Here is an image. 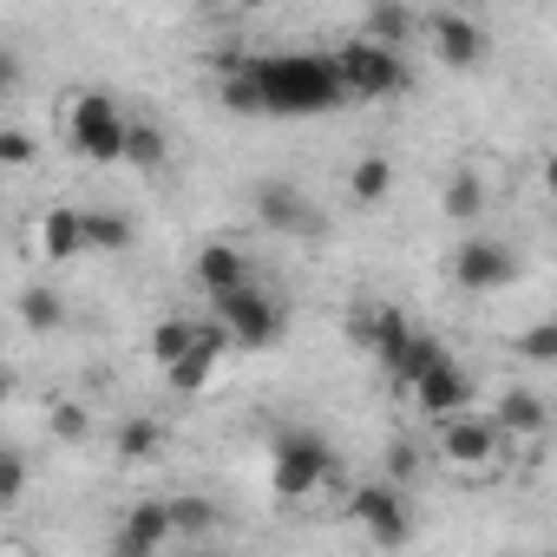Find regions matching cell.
<instances>
[{"label":"cell","mask_w":557,"mask_h":557,"mask_svg":"<svg viewBox=\"0 0 557 557\" xmlns=\"http://www.w3.org/2000/svg\"><path fill=\"white\" fill-rule=\"evenodd\" d=\"M387 453H394V459H387V466H394V479H407V472H413V446L400 440V446H387Z\"/></svg>","instance_id":"4dcf8cb0"},{"label":"cell","mask_w":557,"mask_h":557,"mask_svg":"<svg viewBox=\"0 0 557 557\" xmlns=\"http://www.w3.org/2000/svg\"><path fill=\"white\" fill-rule=\"evenodd\" d=\"M197 329H203V322H184V315H171V322H158V329H151V361H158V368H171V361H184V355L197 348Z\"/></svg>","instance_id":"d6986e66"},{"label":"cell","mask_w":557,"mask_h":557,"mask_svg":"<svg viewBox=\"0 0 557 557\" xmlns=\"http://www.w3.org/2000/svg\"><path fill=\"white\" fill-rule=\"evenodd\" d=\"M413 394H420V413H433V420H453V413H466L472 407V374L446 355L433 374H420L413 381Z\"/></svg>","instance_id":"7c38bea8"},{"label":"cell","mask_w":557,"mask_h":557,"mask_svg":"<svg viewBox=\"0 0 557 557\" xmlns=\"http://www.w3.org/2000/svg\"><path fill=\"white\" fill-rule=\"evenodd\" d=\"M0 164H8V171L34 164V132H0Z\"/></svg>","instance_id":"83f0119b"},{"label":"cell","mask_w":557,"mask_h":557,"mask_svg":"<svg viewBox=\"0 0 557 557\" xmlns=\"http://www.w3.org/2000/svg\"><path fill=\"white\" fill-rule=\"evenodd\" d=\"M27 492V453H8L0 459V505H21Z\"/></svg>","instance_id":"4316f807"},{"label":"cell","mask_w":557,"mask_h":557,"mask_svg":"<svg viewBox=\"0 0 557 557\" xmlns=\"http://www.w3.org/2000/svg\"><path fill=\"white\" fill-rule=\"evenodd\" d=\"M498 446H505V426H498V413H492V420H479V413L466 407V413L440 420V453H446V466H459V472H472V466H492V459H498Z\"/></svg>","instance_id":"8992f818"},{"label":"cell","mask_w":557,"mask_h":557,"mask_svg":"<svg viewBox=\"0 0 557 557\" xmlns=\"http://www.w3.org/2000/svg\"><path fill=\"white\" fill-rule=\"evenodd\" d=\"M426 40H433L440 66H453V73H479V66L492 60V34H485L472 14H433V21H426Z\"/></svg>","instance_id":"52a82bcc"},{"label":"cell","mask_w":557,"mask_h":557,"mask_svg":"<svg viewBox=\"0 0 557 557\" xmlns=\"http://www.w3.org/2000/svg\"><path fill=\"white\" fill-rule=\"evenodd\" d=\"M440 361H446V348H440L433 335H407V348H400V361H394V374H400V381L413 387V381H420V374H433Z\"/></svg>","instance_id":"603a6c76"},{"label":"cell","mask_w":557,"mask_h":557,"mask_svg":"<svg viewBox=\"0 0 557 557\" xmlns=\"http://www.w3.org/2000/svg\"><path fill=\"white\" fill-rule=\"evenodd\" d=\"M335 66H342V86H348V99H400L407 86H413V73H407V60H400V47H381V40H348L342 53H335Z\"/></svg>","instance_id":"3957f363"},{"label":"cell","mask_w":557,"mask_h":557,"mask_svg":"<svg viewBox=\"0 0 557 557\" xmlns=\"http://www.w3.org/2000/svg\"><path fill=\"white\" fill-rule=\"evenodd\" d=\"M387 190H394V164H387V158H361V164L348 171V197H355V203H381Z\"/></svg>","instance_id":"ffe728a7"},{"label":"cell","mask_w":557,"mask_h":557,"mask_svg":"<svg viewBox=\"0 0 557 557\" xmlns=\"http://www.w3.org/2000/svg\"><path fill=\"white\" fill-rule=\"evenodd\" d=\"M243 283H249V256H243L236 243L216 236V243L197 249V289H203V296H223V289H243Z\"/></svg>","instance_id":"4fadbf2b"},{"label":"cell","mask_w":557,"mask_h":557,"mask_svg":"<svg viewBox=\"0 0 557 557\" xmlns=\"http://www.w3.org/2000/svg\"><path fill=\"white\" fill-rule=\"evenodd\" d=\"M518 355H524L531 368H557V315H550V322H531V329L518 335Z\"/></svg>","instance_id":"cb8c5ba5"},{"label":"cell","mask_w":557,"mask_h":557,"mask_svg":"<svg viewBox=\"0 0 557 557\" xmlns=\"http://www.w3.org/2000/svg\"><path fill=\"white\" fill-rule=\"evenodd\" d=\"M440 203H446V216H453V223H466V230H472V223L485 216V184H479V171H453Z\"/></svg>","instance_id":"e0dca14e"},{"label":"cell","mask_w":557,"mask_h":557,"mask_svg":"<svg viewBox=\"0 0 557 557\" xmlns=\"http://www.w3.org/2000/svg\"><path fill=\"white\" fill-rule=\"evenodd\" d=\"M21 322H27L34 335H53V329L66 322V302H60L53 289H21Z\"/></svg>","instance_id":"7402d4cb"},{"label":"cell","mask_w":557,"mask_h":557,"mask_svg":"<svg viewBox=\"0 0 557 557\" xmlns=\"http://www.w3.org/2000/svg\"><path fill=\"white\" fill-rule=\"evenodd\" d=\"M86 249H132V216H119V210H86Z\"/></svg>","instance_id":"44dd1931"},{"label":"cell","mask_w":557,"mask_h":557,"mask_svg":"<svg viewBox=\"0 0 557 557\" xmlns=\"http://www.w3.org/2000/svg\"><path fill=\"white\" fill-rule=\"evenodd\" d=\"M125 158H132V164H145V171H151V164H164V132H158V125H132V151H125Z\"/></svg>","instance_id":"484cf974"},{"label":"cell","mask_w":557,"mask_h":557,"mask_svg":"<svg viewBox=\"0 0 557 557\" xmlns=\"http://www.w3.org/2000/svg\"><path fill=\"white\" fill-rule=\"evenodd\" d=\"M511 275H518V256H511L505 243H492V236H466V243H459V256H453V283H459V289H472V296L505 289Z\"/></svg>","instance_id":"ba28073f"},{"label":"cell","mask_w":557,"mask_h":557,"mask_svg":"<svg viewBox=\"0 0 557 557\" xmlns=\"http://www.w3.org/2000/svg\"><path fill=\"white\" fill-rule=\"evenodd\" d=\"M158 446H164V426L158 420H125L119 440H112L119 466H145V459H158Z\"/></svg>","instance_id":"ac0fdd59"},{"label":"cell","mask_w":557,"mask_h":557,"mask_svg":"<svg viewBox=\"0 0 557 557\" xmlns=\"http://www.w3.org/2000/svg\"><path fill=\"white\" fill-rule=\"evenodd\" d=\"M256 223H262V230H283V236H315V230H322V216H315V210L302 203V190L283 184V177L256 184Z\"/></svg>","instance_id":"8fae6325"},{"label":"cell","mask_w":557,"mask_h":557,"mask_svg":"<svg viewBox=\"0 0 557 557\" xmlns=\"http://www.w3.org/2000/svg\"><path fill=\"white\" fill-rule=\"evenodd\" d=\"M329 440L322 433H275L269 446V492L275 498H309L329 479Z\"/></svg>","instance_id":"277c9868"},{"label":"cell","mask_w":557,"mask_h":557,"mask_svg":"<svg viewBox=\"0 0 557 557\" xmlns=\"http://www.w3.org/2000/svg\"><path fill=\"white\" fill-rule=\"evenodd\" d=\"M53 433H60V440H86V413H79L73 400H60V407H53Z\"/></svg>","instance_id":"f1b7e54d"},{"label":"cell","mask_w":557,"mask_h":557,"mask_svg":"<svg viewBox=\"0 0 557 557\" xmlns=\"http://www.w3.org/2000/svg\"><path fill=\"white\" fill-rule=\"evenodd\" d=\"M348 505H355V518H361V531L374 544H407L413 537V511H407L400 485H361Z\"/></svg>","instance_id":"9c48e42d"},{"label":"cell","mask_w":557,"mask_h":557,"mask_svg":"<svg viewBox=\"0 0 557 557\" xmlns=\"http://www.w3.org/2000/svg\"><path fill=\"white\" fill-rule=\"evenodd\" d=\"M544 190H550V197H557V151H550V158H544Z\"/></svg>","instance_id":"1f68e13d"},{"label":"cell","mask_w":557,"mask_h":557,"mask_svg":"<svg viewBox=\"0 0 557 557\" xmlns=\"http://www.w3.org/2000/svg\"><path fill=\"white\" fill-rule=\"evenodd\" d=\"M361 34L381 40V47H400V53H407V40H420V14L407 8V0H368Z\"/></svg>","instance_id":"5bb4252c"},{"label":"cell","mask_w":557,"mask_h":557,"mask_svg":"<svg viewBox=\"0 0 557 557\" xmlns=\"http://www.w3.org/2000/svg\"><path fill=\"white\" fill-rule=\"evenodd\" d=\"M557 407L544 400V394H531V387H505L498 394V426L505 433H518V440H531V433H544V420H550Z\"/></svg>","instance_id":"9a60e30c"},{"label":"cell","mask_w":557,"mask_h":557,"mask_svg":"<svg viewBox=\"0 0 557 557\" xmlns=\"http://www.w3.org/2000/svg\"><path fill=\"white\" fill-rule=\"evenodd\" d=\"M171 537H177V511H171V498H145V505L125 511L112 550H119V557H158Z\"/></svg>","instance_id":"30bf717a"},{"label":"cell","mask_w":557,"mask_h":557,"mask_svg":"<svg viewBox=\"0 0 557 557\" xmlns=\"http://www.w3.org/2000/svg\"><path fill=\"white\" fill-rule=\"evenodd\" d=\"M40 249H47L53 262L79 256V249H86V210H66V203H53V210L40 216Z\"/></svg>","instance_id":"2e32d148"},{"label":"cell","mask_w":557,"mask_h":557,"mask_svg":"<svg viewBox=\"0 0 557 557\" xmlns=\"http://www.w3.org/2000/svg\"><path fill=\"white\" fill-rule=\"evenodd\" d=\"M0 86H8V92H21V53H14V47L0 53Z\"/></svg>","instance_id":"f546056e"},{"label":"cell","mask_w":557,"mask_h":557,"mask_svg":"<svg viewBox=\"0 0 557 557\" xmlns=\"http://www.w3.org/2000/svg\"><path fill=\"white\" fill-rule=\"evenodd\" d=\"M171 511H177V537H210V524H216L210 498H171Z\"/></svg>","instance_id":"d4e9b609"},{"label":"cell","mask_w":557,"mask_h":557,"mask_svg":"<svg viewBox=\"0 0 557 557\" xmlns=\"http://www.w3.org/2000/svg\"><path fill=\"white\" fill-rule=\"evenodd\" d=\"M66 138H73V151H79L86 164H125V151H132V119L119 112L112 92H79V99L66 106Z\"/></svg>","instance_id":"7a4b0ae2"},{"label":"cell","mask_w":557,"mask_h":557,"mask_svg":"<svg viewBox=\"0 0 557 557\" xmlns=\"http://www.w3.org/2000/svg\"><path fill=\"white\" fill-rule=\"evenodd\" d=\"M210 315L230 329V342H236V348H275V342H283V309H275V296H269V289H256V283L210 296Z\"/></svg>","instance_id":"5b68a950"},{"label":"cell","mask_w":557,"mask_h":557,"mask_svg":"<svg viewBox=\"0 0 557 557\" xmlns=\"http://www.w3.org/2000/svg\"><path fill=\"white\" fill-rule=\"evenodd\" d=\"M348 99L335 53H275V60H249L243 73L223 79V106L236 112H335Z\"/></svg>","instance_id":"6da1fadb"}]
</instances>
